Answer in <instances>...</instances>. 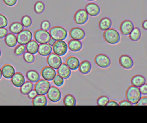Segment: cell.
Instances as JSON below:
<instances>
[{
  "mask_svg": "<svg viewBox=\"0 0 147 123\" xmlns=\"http://www.w3.org/2000/svg\"><path fill=\"white\" fill-rule=\"evenodd\" d=\"M33 87V84L32 82L30 81L25 82L21 87H20V92L25 95H27L32 89Z\"/></svg>",
  "mask_w": 147,
  "mask_h": 123,
  "instance_id": "4dcf8cb0",
  "label": "cell"
},
{
  "mask_svg": "<svg viewBox=\"0 0 147 123\" xmlns=\"http://www.w3.org/2000/svg\"><path fill=\"white\" fill-rule=\"evenodd\" d=\"M17 0H3L4 3L9 6H13L15 5V4L17 2Z\"/></svg>",
  "mask_w": 147,
  "mask_h": 123,
  "instance_id": "f6af8a7d",
  "label": "cell"
},
{
  "mask_svg": "<svg viewBox=\"0 0 147 123\" xmlns=\"http://www.w3.org/2000/svg\"><path fill=\"white\" fill-rule=\"evenodd\" d=\"M1 71L2 75L6 79L11 78L15 74L14 68L11 65L9 64H6L3 66L1 68Z\"/></svg>",
  "mask_w": 147,
  "mask_h": 123,
  "instance_id": "d6986e66",
  "label": "cell"
},
{
  "mask_svg": "<svg viewBox=\"0 0 147 123\" xmlns=\"http://www.w3.org/2000/svg\"><path fill=\"white\" fill-rule=\"evenodd\" d=\"M85 10L89 16L92 17H95L99 15L100 12L99 6L97 4L93 2L87 3L85 6Z\"/></svg>",
  "mask_w": 147,
  "mask_h": 123,
  "instance_id": "9a60e30c",
  "label": "cell"
},
{
  "mask_svg": "<svg viewBox=\"0 0 147 123\" xmlns=\"http://www.w3.org/2000/svg\"><path fill=\"white\" fill-rule=\"evenodd\" d=\"M41 74L42 77L48 80H52L53 78L56 74V71L54 70V68H52L50 66H45L43 67L41 71Z\"/></svg>",
  "mask_w": 147,
  "mask_h": 123,
  "instance_id": "4fadbf2b",
  "label": "cell"
},
{
  "mask_svg": "<svg viewBox=\"0 0 147 123\" xmlns=\"http://www.w3.org/2000/svg\"><path fill=\"white\" fill-rule=\"evenodd\" d=\"M47 62L49 66L57 69L62 63V60L59 55L55 53H51L47 56Z\"/></svg>",
  "mask_w": 147,
  "mask_h": 123,
  "instance_id": "9c48e42d",
  "label": "cell"
},
{
  "mask_svg": "<svg viewBox=\"0 0 147 123\" xmlns=\"http://www.w3.org/2000/svg\"><path fill=\"white\" fill-rule=\"evenodd\" d=\"M34 38L37 43L40 44L47 43L51 39V35L47 30L38 29L35 31Z\"/></svg>",
  "mask_w": 147,
  "mask_h": 123,
  "instance_id": "52a82bcc",
  "label": "cell"
},
{
  "mask_svg": "<svg viewBox=\"0 0 147 123\" xmlns=\"http://www.w3.org/2000/svg\"><path fill=\"white\" fill-rule=\"evenodd\" d=\"M53 82L56 86H61L64 83V79L59 74L58 75L56 74V75L53 79Z\"/></svg>",
  "mask_w": 147,
  "mask_h": 123,
  "instance_id": "74e56055",
  "label": "cell"
},
{
  "mask_svg": "<svg viewBox=\"0 0 147 123\" xmlns=\"http://www.w3.org/2000/svg\"><path fill=\"white\" fill-rule=\"evenodd\" d=\"M52 50L51 45L47 43H42L38 45V52L39 54L42 56H47L49 55Z\"/></svg>",
  "mask_w": 147,
  "mask_h": 123,
  "instance_id": "7402d4cb",
  "label": "cell"
},
{
  "mask_svg": "<svg viewBox=\"0 0 147 123\" xmlns=\"http://www.w3.org/2000/svg\"><path fill=\"white\" fill-rule=\"evenodd\" d=\"M130 82H131V83L132 84V85L138 87H140L142 84L145 83L146 79H145V77L143 76L142 75H134L131 78Z\"/></svg>",
  "mask_w": 147,
  "mask_h": 123,
  "instance_id": "cb8c5ba5",
  "label": "cell"
},
{
  "mask_svg": "<svg viewBox=\"0 0 147 123\" xmlns=\"http://www.w3.org/2000/svg\"><path fill=\"white\" fill-rule=\"evenodd\" d=\"M69 36L72 39L82 40H83L85 36V32L80 28L74 27L72 28L69 31Z\"/></svg>",
  "mask_w": 147,
  "mask_h": 123,
  "instance_id": "2e32d148",
  "label": "cell"
},
{
  "mask_svg": "<svg viewBox=\"0 0 147 123\" xmlns=\"http://www.w3.org/2000/svg\"><path fill=\"white\" fill-rule=\"evenodd\" d=\"M52 49L55 53L61 56L66 54L68 51V45L63 40H57L52 45Z\"/></svg>",
  "mask_w": 147,
  "mask_h": 123,
  "instance_id": "277c9868",
  "label": "cell"
},
{
  "mask_svg": "<svg viewBox=\"0 0 147 123\" xmlns=\"http://www.w3.org/2000/svg\"><path fill=\"white\" fill-rule=\"evenodd\" d=\"M125 95L128 101L132 105H136L141 97V93L138 87L131 85L127 88Z\"/></svg>",
  "mask_w": 147,
  "mask_h": 123,
  "instance_id": "6da1fadb",
  "label": "cell"
},
{
  "mask_svg": "<svg viewBox=\"0 0 147 123\" xmlns=\"http://www.w3.org/2000/svg\"><path fill=\"white\" fill-rule=\"evenodd\" d=\"M111 20L108 17H103L101 18L99 22V28L101 30H106L111 26Z\"/></svg>",
  "mask_w": 147,
  "mask_h": 123,
  "instance_id": "484cf974",
  "label": "cell"
},
{
  "mask_svg": "<svg viewBox=\"0 0 147 123\" xmlns=\"http://www.w3.org/2000/svg\"><path fill=\"white\" fill-rule=\"evenodd\" d=\"M51 37L55 40H63L67 37L66 29L60 26H55L49 29V32Z\"/></svg>",
  "mask_w": 147,
  "mask_h": 123,
  "instance_id": "3957f363",
  "label": "cell"
},
{
  "mask_svg": "<svg viewBox=\"0 0 147 123\" xmlns=\"http://www.w3.org/2000/svg\"><path fill=\"white\" fill-rule=\"evenodd\" d=\"M140 87V90L141 93V94L147 95V83H144Z\"/></svg>",
  "mask_w": 147,
  "mask_h": 123,
  "instance_id": "7bdbcfd3",
  "label": "cell"
},
{
  "mask_svg": "<svg viewBox=\"0 0 147 123\" xmlns=\"http://www.w3.org/2000/svg\"><path fill=\"white\" fill-rule=\"evenodd\" d=\"M12 84L17 87H20L25 83V78L20 72H16L11 78Z\"/></svg>",
  "mask_w": 147,
  "mask_h": 123,
  "instance_id": "ac0fdd59",
  "label": "cell"
},
{
  "mask_svg": "<svg viewBox=\"0 0 147 123\" xmlns=\"http://www.w3.org/2000/svg\"><path fill=\"white\" fill-rule=\"evenodd\" d=\"M24 29V26L19 22H13L9 26L10 31L14 34H18Z\"/></svg>",
  "mask_w": 147,
  "mask_h": 123,
  "instance_id": "f546056e",
  "label": "cell"
},
{
  "mask_svg": "<svg viewBox=\"0 0 147 123\" xmlns=\"http://www.w3.org/2000/svg\"><path fill=\"white\" fill-rule=\"evenodd\" d=\"M134 28V24L132 21L129 20H125L123 21L119 26V29L121 33L124 36L129 35L133 29Z\"/></svg>",
  "mask_w": 147,
  "mask_h": 123,
  "instance_id": "7c38bea8",
  "label": "cell"
},
{
  "mask_svg": "<svg viewBox=\"0 0 147 123\" xmlns=\"http://www.w3.org/2000/svg\"><path fill=\"white\" fill-rule=\"evenodd\" d=\"M136 106H147V97L144 96L141 97L137 103L136 104Z\"/></svg>",
  "mask_w": 147,
  "mask_h": 123,
  "instance_id": "60d3db41",
  "label": "cell"
},
{
  "mask_svg": "<svg viewBox=\"0 0 147 123\" xmlns=\"http://www.w3.org/2000/svg\"><path fill=\"white\" fill-rule=\"evenodd\" d=\"M45 9V5L41 1H37L34 6V10L37 14L42 13Z\"/></svg>",
  "mask_w": 147,
  "mask_h": 123,
  "instance_id": "836d02e7",
  "label": "cell"
},
{
  "mask_svg": "<svg viewBox=\"0 0 147 123\" xmlns=\"http://www.w3.org/2000/svg\"><path fill=\"white\" fill-rule=\"evenodd\" d=\"M129 38L131 40L134 41H137L140 40L141 33L140 29L137 27H134L130 33L129 34Z\"/></svg>",
  "mask_w": 147,
  "mask_h": 123,
  "instance_id": "d6a6232c",
  "label": "cell"
},
{
  "mask_svg": "<svg viewBox=\"0 0 147 123\" xmlns=\"http://www.w3.org/2000/svg\"><path fill=\"white\" fill-rule=\"evenodd\" d=\"M25 50V47L24 45L22 44H20L18 45L14 49V53L17 56H20L23 54L24 53Z\"/></svg>",
  "mask_w": 147,
  "mask_h": 123,
  "instance_id": "f35d334b",
  "label": "cell"
},
{
  "mask_svg": "<svg viewBox=\"0 0 147 123\" xmlns=\"http://www.w3.org/2000/svg\"><path fill=\"white\" fill-rule=\"evenodd\" d=\"M28 96L29 98L30 99H33L37 95V93L36 92V91L35 90H32L28 94Z\"/></svg>",
  "mask_w": 147,
  "mask_h": 123,
  "instance_id": "7dc6e473",
  "label": "cell"
},
{
  "mask_svg": "<svg viewBox=\"0 0 147 123\" xmlns=\"http://www.w3.org/2000/svg\"><path fill=\"white\" fill-rule=\"evenodd\" d=\"M8 24V21L7 18L3 14H0V28H5Z\"/></svg>",
  "mask_w": 147,
  "mask_h": 123,
  "instance_id": "ab89813d",
  "label": "cell"
},
{
  "mask_svg": "<svg viewBox=\"0 0 147 123\" xmlns=\"http://www.w3.org/2000/svg\"><path fill=\"white\" fill-rule=\"evenodd\" d=\"M55 41H56V40H55L54 39L51 37L50 40H49V41H48V44H49L50 45L52 46V45L54 44V43H55Z\"/></svg>",
  "mask_w": 147,
  "mask_h": 123,
  "instance_id": "f907efd6",
  "label": "cell"
},
{
  "mask_svg": "<svg viewBox=\"0 0 147 123\" xmlns=\"http://www.w3.org/2000/svg\"><path fill=\"white\" fill-rule=\"evenodd\" d=\"M68 48L72 52H78L82 48V43L78 40L71 39L68 42Z\"/></svg>",
  "mask_w": 147,
  "mask_h": 123,
  "instance_id": "44dd1931",
  "label": "cell"
},
{
  "mask_svg": "<svg viewBox=\"0 0 147 123\" xmlns=\"http://www.w3.org/2000/svg\"><path fill=\"white\" fill-rule=\"evenodd\" d=\"M118 103L114 101V100H109L107 103L106 104V106H118Z\"/></svg>",
  "mask_w": 147,
  "mask_h": 123,
  "instance_id": "c3c4849f",
  "label": "cell"
},
{
  "mask_svg": "<svg viewBox=\"0 0 147 123\" xmlns=\"http://www.w3.org/2000/svg\"><path fill=\"white\" fill-rule=\"evenodd\" d=\"M6 44L9 47H14L17 44V37L13 33H7L5 37Z\"/></svg>",
  "mask_w": 147,
  "mask_h": 123,
  "instance_id": "83f0119b",
  "label": "cell"
},
{
  "mask_svg": "<svg viewBox=\"0 0 147 123\" xmlns=\"http://www.w3.org/2000/svg\"><path fill=\"white\" fill-rule=\"evenodd\" d=\"M51 84L49 82L45 79H39L34 86V90L37 94L45 95L47 93Z\"/></svg>",
  "mask_w": 147,
  "mask_h": 123,
  "instance_id": "5b68a950",
  "label": "cell"
},
{
  "mask_svg": "<svg viewBox=\"0 0 147 123\" xmlns=\"http://www.w3.org/2000/svg\"><path fill=\"white\" fill-rule=\"evenodd\" d=\"M94 60L98 66L103 68L109 67L111 64L110 58L103 53H100L96 55L94 58Z\"/></svg>",
  "mask_w": 147,
  "mask_h": 123,
  "instance_id": "30bf717a",
  "label": "cell"
},
{
  "mask_svg": "<svg viewBox=\"0 0 147 123\" xmlns=\"http://www.w3.org/2000/svg\"><path fill=\"white\" fill-rule=\"evenodd\" d=\"M109 101V98L107 96L102 95L97 99V105L99 106H106Z\"/></svg>",
  "mask_w": 147,
  "mask_h": 123,
  "instance_id": "d590c367",
  "label": "cell"
},
{
  "mask_svg": "<svg viewBox=\"0 0 147 123\" xmlns=\"http://www.w3.org/2000/svg\"><path fill=\"white\" fill-rule=\"evenodd\" d=\"M7 30L5 28H0V39L4 38L7 34Z\"/></svg>",
  "mask_w": 147,
  "mask_h": 123,
  "instance_id": "ee69618b",
  "label": "cell"
},
{
  "mask_svg": "<svg viewBox=\"0 0 147 123\" xmlns=\"http://www.w3.org/2000/svg\"><path fill=\"white\" fill-rule=\"evenodd\" d=\"M34 106H45L47 104V99L44 95L38 94L32 100Z\"/></svg>",
  "mask_w": 147,
  "mask_h": 123,
  "instance_id": "d4e9b609",
  "label": "cell"
},
{
  "mask_svg": "<svg viewBox=\"0 0 147 123\" xmlns=\"http://www.w3.org/2000/svg\"><path fill=\"white\" fill-rule=\"evenodd\" d=\"M23 58L24 60L28 63H32L34 61V57L33 55L28 52H26L24 53Z\"/></svg>",
  "mask_w": 147,
  "mask_h": 123,
  "instance_id": "8d00e7d4",
  "label": "cell"
},
{
  "mask_svg": "<svg viewBox=\"0 0 147 123\" xmlns=\"http://www.w3.org/2000/svg\"><path fill=\"white\" fill-rule=\"evenodd\" d=\"M119 63L125 69H130L133 66V60L130 56L127 55H122L119 58Z\"/></svg>",
  "mask_w": 147,
  "mask_h": 123,
  "instance_id": "5bb4252c",
  "label": "cell"
},
{
  "mask_svg": "<svg viewBox=\"0 0 147 123\" xmlns=\"http://www.w3.org/2000/svg\"><path fill=\"white\" fill-rule=\"evenodd\" d=\"M48 99L52 102H57L61 99V93L60 90L54 86H50L47 93Z\"/></svg>",
  "mask_w": 147,
  "mask_h": 123,
  "instance_id": "8fae6325",
  "label": "cell"
},
{
  "mask_svg": "<svg viewBox=\"0 0 147 123\" xmlns=\"http://www.w3.org/2000/svg\"><path fill=\"white\" fill-rule=\"evenodd\" d=\"M1 49H0V56H1Z\"/></svg>",
  "mask_w": 147,
  "mask_h": 123,
  "instance_id": "db71d44e",
  "label": "cell"
},
{
  "mask_svg": "<svg viewBox=\"0 0 147 123\" xmlns=\"http://www.w3.org/2000/svg\"><path fill=\"white\" fill-rule=\"evenodd\" d=\"M86 1H95V0H86Z\"/></svg>",
  "mask_w": 147,
  "mask_h": 123,
  "instance_id": "f5cc1de1",
  "label": "cell"
},
{
  "mask_svg": "<svg viewBox=\"0 0 147 123\" xmlns=\"http://www.w3.org/2000/svg\"><path fill=\"white\" fill-rule=\"evenodd\" d=\"M63 103L65 106H75L76 101L75 98L72 94H68L64 97Z\"/></svg>",
  "mask_w": 147,
  "mask_h": 123,
  "instance_id": "1f68e13d",
  "label": "cell"
},
{
  "mask_svg": "<svg viewBox=\"0 0 147 123\" xmlns=\"http://www.w3.org/2000/svg\"><path fill=\"white\" fill-rule=\"evenodd\" d=\"M57 74L64 79L69 78L71 74V69L65 63H62L61 65L57 68Z\"/></svg>",
  "mask_w": 147,
  "mask_h": 123,
  "instance_id": "e0dca14e",
  "label": "cell"
},
{
  "mask_svg": "<svg viewBox=\"0 0 147 123\" xmlns=\"http://www.w3.org/2000/svg\"><path fill=\"white\" fill-rule=\"evenodd\" d=\"M2 71H1V69L0 68V79L2 78Z\"/></svg>",
  "mask_w": 147,
  "mask_h": 123,
  "instance_id": "816d5d0a",
  "label": "cell"
},
{
  "mask_svg": "<svg viewBox=\"0 0 147 123\" xmlns=\"http://www.w3.org/2000/svg\"><path fill=\"white\" fill-rule=\"evenodd\" d=\"M103 36L104 40L110 44H115L120 41V34L118 32L113 28H109L104 31Z\"/></svg>",
  "mask_w": 147,
  "mask_h": 123,
  "instance_id": "7a4b0ae2",
  "label": "cell"
},
{
  "mask_svg": "<svg viewBox=\"0 0 147 123\" xmlns=\"http://www.w3.org/2000/svg\"><path fill=\"white\" fill-rule=\"evenodd\" d=\"M88 16L89 15L85 9H80L75 13L74 16V20L76 24L83 25L88 21Z\"/></svg>",
  "mask_w": 147,
  "mask_h": 123,
  "instance_id": "8992f818",
  "label": "cell"
},
{
  "mask_svg": "<svg viewBox=\"0 0 147 123\" xmlns=\"http://www.w3.org/2000/svg\"><path fill=\"white\" fill-rule=\"evenodd\" d=\"M16 37L18 44L26 45L32 40V33L28 29H23L17 34Z\"/></svg>",
  "mask_w": 147,
  "mask_h": 123,
  "instance_id": "ba28073f",
  "label": "cell"
},
{
  "mask_svg": "<svg viewBox=\"0 0 147 123\" xmlns=\"http://www.w3.org/2000/svg\"><path fill=\"white\" fill-rule=\"evenodd\" d=\"M141 25H142V28L144 30H147V20H145L143 21L142 22Z\"/></svg>",
  "mask_w": 147,
  "mask_h": 123,
  "instance_id": "681fc988",
  "label": "cell"
},
{
  "mask_svg": "<svg viewBox=\"0 0 147 123\" xmlns=\"http://www.w3.org/2000/svg\"><path fill=\"white\" fill-rule=\"evenodd\" d=\"M79 71L82 74H87L91 70V64L88 60H83L80 63Z\"/></svg>",
  "mask_w": 147,
  "mask_h": 123,
  "instance_id": "603a6c76",
  "label": "cell"
},
{
  "mask_svg": "<svg viewBox=\"0 0 147 123\" xmlns=\"http://www.w3.org/2000/svg\"><path fill=\"white\" fill-rule=\"evenodd\" d=\"M21 22L22 25L24 26V27H25V28L29 27L32 25V19L28 15L24 16L21 18Z\"/></svg>",
  "mask_w": 147,
  "mask_h": 123,
  "instance_id": "e575fe53",
  "label": "cell"
},
{
  "mask_svg": "<svg viewBox=\"0 0 147 123\" xmlns=\"http://www.w3.org/2000/svg\"><path fill=\"white\" fill-rule=\"evenodd\" d=\"M50 25H51V24L48 21L44 20L41 24V29L48 31L50 29Z\"/></svg>",
  "mask_w": 147,
  "mask_h": 123,
  "instance_id": "b9f144b4",
  "label": "cell"
},
{
  "mask_svg": "<svg viewBox=\"0 0 147 123\" xmlns=\"http://www.w3.org/2000/svg\"><path fill=\"white\" fill-rule=\"evenodd\" d=\"M118 105H119V106H131L132 104L127 100L124 99V100L121 101L118 103Z\"/></svg>",
  "mask_w": 147,
  "mask_h": 123,
  "instance_id": "bcb514c9",
  "label": "cell"
},
{
  "mask_svg": "<svg viewBox=\"0 0 147 123\" xmlns=\"http://www.w3.org/2000/svg\"><path fill=\"white\" fill-rule=\"evenodd\" d=\"M26 76L28 79L32 83H36L40 79V75L34 70H30L28 71L26 74Z\"/></svg>",
  "mask_w": 147,
  "mask_h": 123,
  "instance_id": "f1b7e54d",
  "label": "cell"
},
{
  "mask_svg": "<svg viewBox=\"0 0 147 123\" xmlns=\"http://www.w3.org/2000/svg\"><path fill=\"white\" fill-rule=\"evenodd\" d=\"M65 64L71 70H76L79 68L80 62L76 57L71 56L67 58L65 60Z\"/></svg>",
  "mask_w": 147,
  "mask_h": 123,
  "instance_id": "ffe728a7",
  "label": "cell"
},
{
  "mask_svg": "<svg viewBox=\"0 0 147 123\" xmlns=\"http://www.w3.org/2000/svg\"><path fill=\"white\" fill-rule=\"evenodd\" d=\"M27 52L31 53L32 54L34 55L36 54L38 52V44L37 41L34 40H30L26 45L25 47Z\"/></svg>",
  "mask_w": 147,
  "mask_h": 123,
  "instance_id": "4316f807",
  "label": "cell"
}]
</instances>
